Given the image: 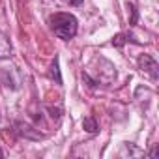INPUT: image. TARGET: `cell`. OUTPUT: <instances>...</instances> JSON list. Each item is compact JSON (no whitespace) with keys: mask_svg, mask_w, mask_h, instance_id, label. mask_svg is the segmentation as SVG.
I'll return each mask as SVG.
<instances>
[{"mask_svg":"<svg viewBox=\"0 0 159 159\" xmlns=\"http://www.w3.org/2000/svg\"><path fill=\"white\" fill-rule=\"evenodd\" d=\"M49 25H51L54 36H58L64 41L73 39L77 34V26H79L75 15H71V13H54L49 19Z\"/></svg>","mask_w":159,"mask_h":159,"instance_id":"cell-1","label":"cell"},{"mask_svg":"<svg viewBox=\"0 0 159 159\" xmlns=\"http://www.w3.org/2000/svg\"><path fill=\"white\" fill-rule=\"evenodd\" d=\"M139 67H140L144 73L150 75L152 81H157V77H159V64L155 62L153 56H150V54H142V56L139 58Z\"/></svg>","mask_w":159,"mask_h":159,"instance_id":"cell-2","label":"cell"},{"mask_svg":"<svg viewBox=\"0 0 159 159\" xmlns=\"http://www.w3.org/2000/svg\"><path fill=\"white\" fill-rule=\"evenodd\" d=\"M11 51H13V49H11V43H10V39H8V36L0 32V60L10 58V56H11Z\"/></svg>","mask_w":159,"mask_h":159,"instance_id":"cell-3","label":"cell"},{"mask_svg":"<svg viewBox=\"0 0 159 159\" xmlns=\"http://www.w3.org/2000/svg\"><path fill=\"white\" fill-rule=\"evenodd\" d=\"M127 41H135V43H139L137 39H133V36L131 34H127V32H124V34H118V36H114L112 38V45L114 47H122L124 43H127Z\"/></svg>","mask_w":159,"mask_h":159,"instance_id":"cell-4","label":"cell"},{"mask_svg":"<svg viewBox=\"0 0 159 159\" xmlns=\"http://www.w3.org/2000/svg\"><path fill=\"white\" fill-rule=\"evenodd\" d=\"M83 127H84L88 133H98V122H96V118H94V116H86V118L83 120Z\"/></svg>","mask_w":159,"mask_h":159,"instance_id":"cell-5","label":"cell"},{"mask_svg":"<svg viewBox=\"0 0 159 159\" xmlns=\"http://www.w3.org/2000/svg\"><path fill=\"white\" fill-rule=\"evenodd\" d=\"M51 79L52 81H56V84L60 86L62 84V77H60V67H58V56L54 58L52 66H51Z\"/></svg>","mask_w":159,"mask_h":159,"instance_id":"cell-6","label":"cell"},{"mask_svg":"<svg viewBox=\"0 0 159 159\" xmlns=\"http://www.w3.org/2000/svg\"><path fill=\"white\" fill-rule=\"evenodd\" d=\"M64 2H67L69 6H81V4H83V0H64Z\"/></svg>","mask_w":159,"mask_h":159,"instance_id":"cell-7","label":"cell"},{"mask_svg":"<svg viewBox=\"0 0 159 159\" xmlns=\"http://www.w3.org/2000/svg\"><path fill=\"white\" fill-rule=\"evenodd\" d=\"M0 157H4V152H2V150H0Z\"/></svg>","mask_w":159,"mask_h":159,"instance_id":"cell-8","label":"cell"}]
</instances>
